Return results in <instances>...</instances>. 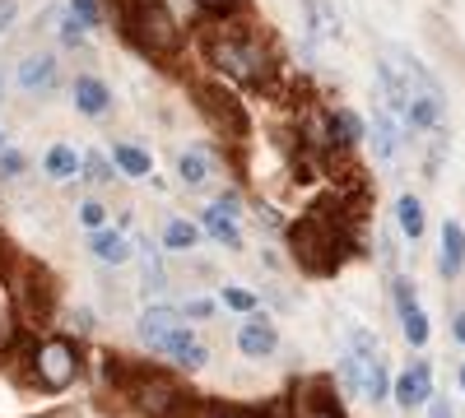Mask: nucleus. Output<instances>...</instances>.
I'll return each instance as SVG.
<instances>
[{
    "label": "nucleus",
    "instance_id": "1",
    "mask_svg": "<svg viewBox=\"0 0 465 418\" xmlns=\"http://www.w3.org/2000/svg\"><path fill=\"white\" fill-rule=\"evenodd\" d=\"M84 376V349L70 335H43V339H24V382L33 391L61 395Z\"/></svg>",
    "mask_w": 465,
    "mask_h": 418
},
{
    "label": "nucleus",
    "instance_id": "2",
    "mask_svg": "<svg viewBox=\"0 0 465 418\" xmlns=\"http://www.w3.org/2000/svg\"><path fill=\"white\" fill-rule=\"evenodd\" d=\"M116 19L131 33V43L144 56H177L182 52V24L163 0H116Z\"/></svg>",
    "mask_w": 465,
    "mask_h": 418
},
{
    "label": "nucleus",
    "instance_id": "3",
    "mask_svg": "<svg viewBox=\"0 0 465 418\" xmlns=\"http://www.w3.org/2000/svg\"><path fill=\"white\" fill-rule=\"evenodd\" d=\"M122 395H126V404H131L140 418H186V409H191L186 391L173 382L168 372H159V367H135V372H126V376H122Z\"/></svg>",
    "mask_w": 465,
    "mask_h": 418
},
{
    "label": "nucleus",
    "instance_id": "4",
    "mask_svg": "<svg viewBox=\"0 0 465 418\" xmlns=\"http://www.w3.org/2000/svg\"><path fill=\"white\" fill-rule=\"evenodd\" d=\"M289 242H293V260L302 265V270H312V275L340 270V247H344V238H340V228L322 214V205L289 228Z\"/></svg>",
    "mask_w": 465,
    "mask_h": 418
},
{
    "label": "nucleus",
    "instance_id": "5",
    "mask_svg": "<svg viewBox=\"0 0 465 418\" xmlns=\"http://www.w3.org/2000/svg\"><path fill=\"white\" fill-rule=\"evenodd\" d=\"M210 61L232 74V80H242V84H265L270 80V52L256 43L252 33H223V37H210Z\"/></svg>",
    "mask_w": 465,
    "mask_h": 418
},
{
    "label": "nucleus",
    "instance_id": "6",
    "mask_svg": "<svg viewBox=\"0 0 465 418\" xmlns=\"http://www.w3.org/2000/svg\"><path fill=\"white\" fill-rule=\"evenodd\" d=\"M10 302H15V316L24 326H47V316L56 312V284L47 279V270L24 265L10 279Z\"/></svg>",
    "mask_w": 465,
    "mask_h": 418
},
{
    "label": "nucleus",
    "instance_id": "7",
    "mask_svg": "<svg viewBox=\"0 0 465 418\" xmlns=\"http://www.w3.org/2000/svg\"><path fill=\"white\" fill-rule=\"evenodd\" d=\"M275 349H280V326L270 321L265 312H252V316L238 321V354H242L247 363L275 358Z\"/></svg>",
    "mask_w": 465,
    "mask_h": 418
},
{
    "label": "nucleus",
    "instance_id": "8",
    "mask_svg": "<svg viewBox=\"0 0 465 418\" xmlns=\"http://www.w3.org/2000/svg\"><path fill=\"white\" fill-rule=\"evenodd\" d=\"M186 326V316H182V307H168V302H153V307H144L140 316H135V339L149 349V354H163V345H168V335L173 330H182Z\"/></svg>",
    "mask_w": 465,
    "mask_h": 418
},
{
    "label": "nucleus",
    "instance_id": "9",
    "mask_svg": "<svg viewBox=\"0 0 465 418\" xmlns=\"http://www.w3.org/2000/svg\"><path fill=\"white\" fill-rule=\"evenodd\" d=\"M201 112L205 117L228 135V140H242L247 135V112L238 107V98L232 93H223L219 84H210V89H201Z\"/></svg>",
    "mask_w": 465,
    "mask_h": 418
},
{
    "label": "nucleus",
    "instance_id": "10",
    "mask_svg": "<svg viewBox=\"0 0 465 418\" xmlns=\"http://www.w3.org/2000/svg\"><path fill=\"white\" fill-rule=\"evenodd\" d=\"M391 293H396V316H401V330L410 339V349H423V345H429V316H423L419 297H414V284L410 279H396Z\"/></svg>",
    "mask_w": 465,
    "mask_h": 418
},
{
    "label": "nucleus",
    "instance_id": "11",
    "mask_svg": "<svg viewBox=\"0 0 465 418\" xmlns=\"http://www.w3.org/2000/svg\"><path fill=\"white\" fill-rule=\"evenodd\" d=\"M15 80H19L24 93H52L56 80H61V61L52 52H28L15 70Z\"/></svg>",
    "mask_w": 465,
    "mask_h": 418
},
{
    "label": "nucleus",
    "instance_id": "12",
    "mask_svg": "<svg viewBox=\"0 0 465 418\" xmlns=\"http://www.w3.org/2000/svg\"><path fill=\"white\" fill-rule=\"evenodd\" d=\"M391 395H396V404L410 413V409H423L433 400V367L429 363H414V367H405L396 382H391Z\"/></svg>",
    "mask_w": 465,
    "mask_h": 418
},
{
    "label": "nucleus",
    "instance_id": "13",
    "mask_svg": "<svg viewBox=\"0 0 465 418\" xmlns=\"http://www.w3.org/2000/svg\"><path fill=\"white\" fill-rule=\"evenodd\" d=\"M89 256L98 260V265H112V270H116V265H126L131 256H135V242L126 238V228H94V233H89Z\"/></svg>",
    "mask_w": 465,
    "mask_h": 418
},
{
    "label": "nucleus",
    "instance_id": "14",
    "mask_svg": "<svg viewBox=\"0 0 465 418\" xmlns=\"http://www.w3.org/2000/svg\"><path fill=\"white\" fill-rule=\"evenodd\" d=\"M70 98H74V107H80L84 117H107L112 112V89L98 80V74H80V80L70 84Z\"/></svg>",
    "mask_w": 465,
    "mask_h": 418
},
{
    "label": "nucleus",
    "instance_id": "15",
    "mask_svg": "<svg viewBox=\"0 0 465 418\" xmlns=\"http://www.w3.org/2000/svg\"><path fill=\"white\" fill-rule=\"evenodd\" d=\"M201 233H205V238H214L223 251H242V228H238V219L223 214L219 205L201 209Z\"/></svg>",
    "mask_w": 465,
    "mask_h": 418
},
{
    "label": "nucleus",
    "instance_id": "16",
    "mask_svg": "<svg viewBox=\"0 0 465 418\" xmlns=\"http://www.w3.org/2000/svg\"><path fill=\"white\" fill-rule=\"evenodd\" d=\"M210 172H214V159H210L205 144H186L182 154H177V181L191 186V191H196V186H205Z\"/></svg>",
    "mask_w": 465,
    "mask_h": 418
},
{
    "label": "nucleus",
    "instance_id": "17",
    "mask_svg": "<svg viewBox=\"0 0 465 418\" xmlns=\"http://www.w3.org/2000/svg\"><path fill=\"white\" fill-rule=\"evenodd\" d=\"M293 418H344V409H340V400L331 395V386L317 382V386H307V391L293 400Z\"/></svg>",
    "mask_w": 465,
    "mask_h": 418
},
{
    "label": "nucleus",
    "instance_id": "18",
    "mask_svg": "<svg viewBox=\"0 0 465 418\" xmlns=\"http://www.w3.org/2000/svg\"><path fill=\"white\" fill-rule=\"evenodd\" d=\"M368 131H372V154H377L381 163H391V159H396V149H401V122H396L386 107H377Z\"/></svg>",
    "mask_w": 465,
    "mask_h": 418
},
{
    "label": "nucleus",
    "instance_id": "19",
    "mask_svg": "<svg viewBox=\"0 0 465 418\" xmlns=\"http://www.w3.org/2000/svg\"><path fill=\"white\" fill-rule=\"evenodd\" d=\"M460 265H465V228H460L456 219H447V223H442V247H438V270H442L447 279H456Z\"/></svg>",
    "mask_w": 465,
    "mask_h": 418
},
{
    "label": "nucleus",
    "instance_id": "20",
    "mask_svg": "<svg viewBox=\"0 0 465 418\" xmlns=\"http://www.w3.org/2000/svg\"><path fill=\"white\" fill-rule=\"evenodd\" d=\"M112 163H116V172L131 177V181H144V177L153 172V159L144 154L140 144H131V140H116V144H112Z\"/></svg>",
    "mask_w": 465,
    "mask_h": 418
},
{
    "label": "nucleus",
    "instance_id": "21",
    "mask_svg": "<svg viewBox=\"0 0 465 418\" xmlns=\"http://www.w3.org/2000/svg\"><path fill=\"white\" fill-rule=\"evenodd\" d=\"M201 223H191V219H168V228H163V251H173V256H191L201 247Z\"/></svg>",
    "mask_w": 465,
    "mask_h": 418
},
{
    "label": "nucleus",
    "instance_id": "22",
    "mask_svg": "<svg viewBox=\"0 0 465 418\" xmlns=\"http://www.w3.org/2000/svg\"><path fill=\"white\" fill-rule=\"evenodd\" d=\"M363 135H368V122L359 117V112H349V107L331 112V140H335V149H354Z\"/></svg>",
    "mask_w": 465,
    "mask_h": 418
},
{
    "label": "nucleus",
    "instance_id": "23",
    "mask_svg": "<svg viewBox=\"0 0 465 418\" xmlns=\"http://www.w3.org/2000/svg\"><path fill=\"white\" fill-rule=\"evenodd\" d=\"M84 168V154H74V144H52L47 149V159H43V172L52 181H70V177H80Z\"/></svg>",
    "mask_w": 465,
    "mask_h": 418
},
{
    "label": "nucleus",
    "instance_id": "24",
    "mask_svg": "<svg viewBox=\"0 0 465 418\" xmlns=\"http://www.w3.org/2000/svg\"><path fill=\"white\" fill-rule=\"evenodd\" d=\"M302 15H307V33L312 37H340V15L331 0H302Z\"/></svg>",
    "mask_w": 465,
    "mask_h": 418
},
{
    "label": "nucleus",
    "instance_id": "25",
    "mask_svg": "<svg viewBox=\"0 0 465 418\" xmlns=\"http://www.w3.org/2000/svg\"><path fill=\"white\" fill-rule=\"evenodd\" d=\"M396 228H401V238H410V242L423 238V205H419V196H401L396 200Z\"/></svg>",
    "mask_w": 465,
    "mask_h": 418
},
{
    "label": "nucleus",
    "instance_id": "26",
    "mask_svg": "<svg viewBox=\"0 0 465 418\" xmlns=\"http://www.w3.org/2000/svg\"><path fill=\"white\" fill-rule=\"evenodd\" d=\"M219 302H223L228 312H238V316L261 312V297H256L252 288H242V284H223V288H219Z\"/></svg>",
    "mask_w": 465,
    "mask_h": 418
},
{
    "label": "nucleus",
    "instance_id": "27",
    "mask_svg": "<svg viewBox=\"0 0 465 418\" xmlns=\"http://www.w3.org/2000/svg\"><path fill=\"white\" fill-rule=\"evenodd\" d=\"M168 363H173L177 372H186V376H196V372H205V367H210V349L201 345V339H191V345H186V349H177Z\"/></svg>",
    "mask_w": 465,
    "mask_h": 418
},
{
    "label": "nucleus",
    "instance_id": "28",
    "mask_svg": "<svg viewBox=\"0 0 465 418\" xmlns=\"http://www.w3.org/2000/svg\"><path fill=\"white\" fill-rule=\"evenodd\" d=\"M112 168H116V163L103 154V149H89L80 172H84V181H89V186H107V181H112Z\"/></svg>",
    "mask_w": 465,
    "mask_h": 418
},
{
    "label": "nucleus",
    "instance_id": "29",
    "mask_svg": "<svg viewBox=\"0 0 465 418\" xmlns=\"http://www.w3.org/2000/svg\"><path fill=\"white\" fill-rule=\"evenodd\" d=\"M349 354H354V358H363V363L381 358V345H377V335H372V330H363V326H354V330H349Z\"/></svg>",
    "mask_w": 465,
    "mask_h": 418
},
{
    "label": "nucleus",
    "instance_id": "30",
    "mask_svg": "<svg viewBox=\"0 0 465 418\" xmlns=\"http://www.w3.org/2000/svg\"><path fill=\"white\" fill-rule=\"evenodd\" d=\"M74 214H80V223L89 228V233H94V228H107V223H112V214H107V205H103V200H84Z\"/></svg>",
    "mask_w": 465,
    "mask_h": 418
},
{
    "label": "nucleus",
    "instance_id": "31",
    "mask_svg": "<svg viewBox=\"0 0 465 418\" xmlns=\"http://www.w3.org/2000/svg\"><path fill=\"white\" fill-rule=\"evenodd\" d=\"M28 168V159L19 154V149H0V181H19Z\"/></svg>",
    "mask_w": 465,
    "mask_h": 418
},
{
    "label": "nucleus",
    "instance_id": "32",
    "mask_svg": "<svg viewBox=\"0 0 465 418\" xmlns=\"http://www.w3.org/2000/svg\"><path fill=\"white\" fill-rule=\"evenodd\" d=\"M70 15L80 19L84 28H98V24H103V10H98V0H70Z\"/></svg>",
    "mask_w": 465,
    "mask_h": 418
},
{
    "label": "nucleus",
    "instance_id": "33",
    "mask_svg": "<svg viewBox=\"0 0 465 418\" xmlns=\"http://www.w3.org/2000/svg\"><path fill=\"white\" fill-rule=\"evenodd\" d=\"M182 316H186V321H210V316H214V302H210V297H186V302H182Z\"/></svg>",
    "mask_w": 465,
    "mask_h": 418
},
{
    "label": "nucleus",
    "instance_id": "34",
    "mask_svg": "<svg viewBox=\"0 0 465 418\" xmlns=\"http://www.w3.org/2000/svg\"><path fill=\"white\" fill-rule=\"evenodd\" d=\"M205 418H270V413H265V409L256 413V409H247V404H214Z\"/></svg>",
    "mask_w": 465,
    "mask_h": 418
},
{
    "label": "nucleus",
    "instance_id": "35",
    "mask_svg": "<svg viewBox=\"0 0 465 418\" xmlns=\"http://www.w3.org/2000/svg\"><path fill=\"white\" fill-rule=\"evenodd\" d=\"M196 5H201L205 15H214V19H228V15L242 10V0H196Z\"/></svg>",
    "mask_w": 465,
    "mask_h": 418
},
{
    "label": "nucleus",
    "instance_id": "36",
    "mask_svg": "<svg viewBox=\"0 0 465 418\" xmlns=\"http://www.w3.org/2000/svg\"><path fill=\"white\" fill-rule=\"evenodd\" d=\"M84 37H89V28H84L80 19H74V15H70V19H65V28H61V43H65V47H80V43H84Z\"/></svg>",
    "mask_w": 465,
    "mask_h": 418
},
{
    "label": "nucleus",
    "instance_id": "37",
    "mask_svg": "<svg viewBox=\"0 0 465 418\" xmlns=\"http://www.w3.org/2000/svg\"><path fill=\"white\" fill-rule=\"evenodd\" d=\"M19 19V0H0V37H5Z\"/></svg>",
    "mask_w": 465,
    "mask_h": 418
},
{
    "label": "nucleus",
    "instance_id": "38",
    "mask_svg": "<svg viewBox=\"0 0 465 418\" xmlns=\"http://www.w3.org/2000/svg\"><path fill=\"white\" fill-rule=\"evenodd\" d=\"M70 326H74V335H89V330H94V312H89V307H74V312H70Z\"/></svg>",
    "mask_w": 465,
    "mask_h": 418
},
{
    "label": "nucleus",
    "instance_id": "39",
    "mask_svg": "<svg viewBox=\"0 0 465 418\" xmlns=\"http://www.w3.org/2000/svg\"><path fill=\"white\" fill-rule=\"evenodd\" d=\"M5 345H10V302L0 297V349H5Z\"/></svg>",
    "mask_w": 465,
    "mask_h": 418
},
{
    "label": "nucleus",
    "instance_id": "40",
    "mask_svg": "<svg viewBox=\"0 0 465 418\" xmlns=\"http://www.w3.org/2000/svg\"><path fill=\"white\" fill-rule=\"evenodd\" d=\"M265 297L275 302V307H293V297H289V293H280L275 284H265Z\"/></svg>",
    "mask_w": 465,
    "mask_h": 418
},
{
    "label": "nucleus",
    "instance_id": "41",
    "mask_svg": "<svg viewBox=\"0 0 465 418\" xmlns=\"http://www.w3.org/2000/svg\"><path fill=\"white\" fill-rule=\"evenodd\" d=\"M429 418H456L447 400H429Z\"/></svg>",
    "mask_w": 465,
    "mask_h": 418
},
{
    "label": "nucleus",
    "instance_id": "42",
    "mask_svg": "<svg viewBox=\"0 0 465 418\" xmlns=\"http://www.w3.org/2000/svg\"><path fill=\"white\" fill-rule=\"evenodd\" d=\"M451 335H456V339H460V345H465V312L456 316V326H451Z\"/></svg>",
    "mask_w": 465,
    "mask_h": 418
},
{
    "label": "nucleus",
    "instance_id": "43",
    "mask_svg": "<svg viewBox=\"0 0 465 418\" xmlns=\"http://www.w3.org/2000/svg\"><path fill=\"white\" fill-rule=\"evenodd\" d=\"M456 382H460V391H465V367H460V376H456Z\"/></svg>",
    "mask_w": 465,
    "mask_h": 418
},
{
    "label": "nucleus",
    "instance_id": "44",
    "mask_svg": "<svg viewBox=\"0 0 465 418\" xmlns=\"http://www.w3.org/2000/svg\"><path fill=\"white\" fill-rule=\"evenodd\" d=\"M0 149H5V135H0Z\"/></svg>",
    "mask_w": 465,
    "mask_h": 418
}]
</instances>
